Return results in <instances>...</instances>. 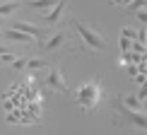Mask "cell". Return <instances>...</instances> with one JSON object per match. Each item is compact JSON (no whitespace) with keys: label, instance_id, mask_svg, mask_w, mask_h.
Returning <instances> with one entry per match:
<instances>
[{"label":"cell","instance_id":"cell-1","mask_svg":"<svg viewBox=\"0 0 147 135\" xmlns=\"http://www.w3.org/2000/svg\"><path fill=\"white\" fill-rule=\"evenodd\" d=\"M113 116H116V123H123V126H130L133 133H147V113H140V111H130L125 109L118 99L113 101Z\"/></svg>","mask_w":147,"mask_h":135},{"label":"cell","instance_id":"cell-2","mask_svg":"<svg viewBox=\"0 0 147 135\" xmlns=\"http://www.w3.org/2000/svg\"><path fill=\"white\" fill-rule=\"evenodd\" d=\"M101 101V87H99V80H87L75 89V104L82 106V111H94L96 104Z\"/></svg>","mask_w":147,"mask_h":135},{"label":"cell","instance_id":"cell-3","mask_svg":"<svg viewBox=\"0 0 147 135\" xmlns=\"http://www.w3.org/2000/svg\"><path fill=\"white\" fill-rule=\"evenodd\" d=\"M72 29L77 32V36L82 39V44L89 48V51H104L106 48V39H104L101 32H96L94 27H89V24H82V22H72Z\"/></svg>","mask_w":147,"mask_h":135},{"label":"cell","instance_id":"cell-4","mask_svg":"<svg viewBox=\"0 0 147 135\" xmlns=\"http://www.w3.org/2000/svg\"><path fill=\"white\" fill-rule=\"evenodd\" d=\"M46 87L51 92H68V80H65V72L60 68H51L46 77Z\"/></svg>","mask_w":147,"mask_h":135},{"label":"cell","instance_id":"cell-5","mask_svg":"<svg viewBox=\"0 0 147 135\" xmlns=\"http://www.w3.org/2000/svg\"><path fill=\"white\" fill-rule=\"evenodd\" d=\"M68 3H70V0H58L51 10H46L44 12V24H48V27L58 24L60 20H63V12H65V7H68Z\"/></svg>","mask_w":147,"mask_h":135},{"label":"cell","instance_id":"cell-6","mask_svg":"<svg viewBox=\"0 0 147 135\" xmlns=\"http://www.w3.org/2000/svg\"><path fill=\"white\" fill-rule=\"evenodd\" d=\"M12 29L29 34L32 39H36V36H44V29H41L39 24H34V22H15V24H12Z\"/></svg>","mask_w":147,"mask_h":135},{"label":"cell","instance_id":"cell-7","mask_svg":"<svg viewBox=\"0 0 147 135\" xmlns=\"http://www.w3.org/2000/svg\"><path fill=\"white\" fill-rule=\"evenodd\" d=\"M65 39H68V36H65V32H56L51 39L41 41V48H44V51H58V48L65 44Z\"/></svg>","mask_w":147,"mask_h":135},{"label":"cell","instance_id":"cell-8","mask_svg":"<svg viewBox=\"0 0 147 135\" xmlns=\"http://www.w3.org/2000/svg\"><path fill=\"white\" fill-rule=\"evenodd\" d=\"M118 101L130 111H142V101L138 99V94H123V97H118Z\"/></svg>","mask_w":147,"mask_h":135},{"label":"cell","instance_id":"cell-9","mask_svg":"<svg viewBox=\"0 0 147 135\" xmlns=\"http://www.w3.org/2000/svg\"><path fill=\"white\" fill-rule=\"evenodd\" d=\"M3 36L5 39H10V41H17V44H29V41H32V36L29 34H24V32H17V29H5L3 32Z\"/></svg>","mask_w":147,"mask_h":135},{"label":"cell","instance_id":"cell-10","mask_svg":"<svg viewBox=\"0 0 147 135\" xmlns=\"http://www.w3.org/2000/svg\"><path fill=\"white\" fill-rule=\"evenodd\" d=\"M20 0H7V3H0V17H10L20 10Z\"/></svg>","mask_w":147,"mask_h":135},{"label":"cell","instance_id":"cell-11","mask_svg":"<svg viewBox=\"0 0 147 135\" xmlns=\"http://www.w3.org/2000/svg\"><path fill=\"white\" fill-rule=\"evenodd\" d=\"M56 3H58V0H27V7L46 12V10H51V7H53V5H56Z\"/></svg>","mask_w":147,"mask_h":135},{"label":"cell","instance_id":"cell-12","mask_svg":"<svg viewBox=\"0 0 147 135\" xmlns=\"http://www.w3.org/2000/svg\"><path fill=\"white\" fill-rule=\"evenodd\" d=\"M46 68H51V63H48L46 58H29L27 60V70L34 72V70H46Z\"/></svg>","mask_w":147,"mask_h":135},{"label":"cell","instance_id":"cell-13","mask_svg":"<svg viewBox=\"0 0 147 135\" xmlns=\"http://www.w3.org/2000/svg\"><path fill=\"white\" fill-rule=\"evenodd\" d=\"M118 46H121V53L133 51V39H125V36H121V39H118Z\"/></svg>","mask_w":147,"mask_h":135},{"label":"cell","instance_id":"cell-14","mask_svg":"<svg viewBox=\"0 0 147 135\" xmlns=\"http://www.w3.org/2000/svg\"><path fill=\"white\" fill-rule=\"evenodd\" d=\"M145 5H147V0H130V3H128L125 7L130 10V12H138V10H142Z\"/></svg>","mask_w":147,"mask_h":135},{"label":"cell","instance_id":"cell-15","mask_svg":"<svg viewBox=\"0 0 147 135\" xmlns=\"http://www.w3.org/2000/svg\"><path fill=\"white\" fill-rule=\"evenodd\" d=\"M121 36H125V39H133V41H135V39H138V29H133V27H121Z\"/></svg>","mask_w":147,"mask_h":135},{"label":"cell","instance_id":"cell-16","mask_svg":"<svg viewBox=\"0 0 147 135\" xmlns=\"http://www.w3.org/2000/svg\"><path fill=\"white\" fill-rule=\"evenodd\" d=\"M27 60H29V58H24V56H17L15 60H12V68H15V70H27Z\"/></svg>","mask_w":147,"mask_h":135},{"label":"cell","instance_id":"cell-17","mask_svg":"<svg viewBox=\"0 0 147 135\" xmlns=\"http://www.w3.org/2000/svg\"><path fill=\"white\" fill-rule=\"evenodd\" d=\"M15 109H17V104L12 101V99H7V97H3V111L10 113V111H15Z\"/></svg>","mask_w":147,"mask_h":135},{"label":"cell","instance_id":"cell-18","mask_svg":"<svg viewBox=\"0 0 147 135\" xmlns=\"http://www.w3.org/2000/svg\"><path fill=\"white\" fill-rule=\"evenodd\" d=\"M135 15H138V20H140V24H147V5H145L142 10H138Z\"/></svg>","mask_w":147,"mask_h":135},{"label":"cell","instance_id":"cell-19","mask_svg":"<svg viewBox=\"0 0 147 135\" xmlns=\"http://www.w3.org/2000/svg\"><path fill=\"white\" fill-rule=\"evenodd\" d=\"M15 58H17L15 53L7 51V53H3V56H0V63H10V65H12V60H15Z\"/></svg>","mask_w":147,"mask_h":135},{"label":"cell","instance_id":"cell-20","mask_svg":"<svg viewBox=\"0 0 147 135\" xmlns=\"http://www.w3.org/2000/svg\"><path fill=\"white\" fill-rule=\"evenodd\" d=\"M138 99L140 101H147V82L140 84V92H138Z\"/></svg>","mask_w":147,"mask_h":135},{"label":"cell","instance_id":"cell-21","mask_svg":"<svg viewBox=\"0 0 147 135\" xmlns=\"http://www.w3.org/2000/svg\"><path fill=\"white\" fill-rule=\"evenodd\" d=\"M116 65H118V68H125V65H128V58H125V53H121V56H118Z\"/></svg>","mask_w":147,"mask_h":135},{"label":"cell","instance_id":"cell-22","mask_svg":"<svg viewBox=\"0 0 147 135\" xmlns=\"http://www.w3.org/2000/svg\"><path fill=\"white\" fill-rule=\"evenodd\" d=\"M130 80H133L135 84H145V82H147V75H135V77H130Z\"/></svg>","mask_w":147,"mask_h":135},{"label":"cell","instance_id":"cell-23","mask_svg":"<svg viewBox=\"0 0 147 135\" xmlns=\"http://www.w3.org/2000/svg\"><path fill=\"white\" fill-rule=\"evenodd\" d=\"M138 72H140V68H138V65H130V68H128V75H130V77H135Z\"/></svg>","mask_w":147,"mask_h":135},{"label":"cell","instance_id":"cell-24","mask_svg":"<svg viewBox=\"0 0 147 135\" xmlns=\"http://www.w3.org/2000/svg\"><path fill=\"white\" fill-rule=\"evenodd\" d=\"M3 53H7V48H5V46H0V56H3Z\"/></svg>","mask_w":147,"mask_h":135},{"label":"cell","instance_id":"cell-25","mask_svg":"<svg viewBox=\"0 0 147 135\" xmlns=\"http://www.w3.org/2000/svg\"><path fill=\"white\" fill-rule=\"evenodd\" d=\"M0 36H3V32H0Z\"/></svg>","mask_w":147,"mask_h":135}]
</instances>
